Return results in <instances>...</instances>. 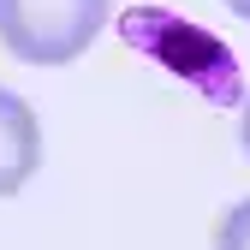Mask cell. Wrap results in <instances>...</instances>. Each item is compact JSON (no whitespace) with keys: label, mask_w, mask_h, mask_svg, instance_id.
Returning a JSON list of instances; mask_svg holds the SVG:
<instances>
[{"label":"cell","mask_w":250,"mask_h":250,"mask_svg":"<svg viewBox=\"0 0 250 250\" xmlns=\"http://www.w3.org/2000/svg\"><path fill=\"white\" fill-rule=\"evenodd\" d=\"M221 6H227L232 18H244V24H250V0H221Z\"/></svg>","instance_id":"cell-5"},{"label":"cell","mask_w":250,"mask_h":250,"mask_svg":"<svg viewBox=\"0 0 250 250\" xmlns=\"http://www.w3.org/2000/svg\"><path fill=\"white\" fill-rule=\"evenodd\" d=\"M119 36L143 60H155L161 72H173L179 83H191L208 107L244 102V72H238L232 48L214 30H203L197 18H185L173 6H125L119 12Z\"/></svg>","instance_id":"cell-1"},{"label":"cell","mask_w":250,"mask_h":250,"mask_svg":"<svg viewBox=\"0 0 250 250\" xmlns=\"http://www.w3.org/2000/svg\"><path fill=\"white\" fill-rule=\"evenodd\" d=\"M214 250H250V197L221 214V227H214Z\"/></svg>","instance_id":"cell-4"},{"label":"cell","mask_w":250,"mask_h":250,"mask_svg":"<svg viewBox=\"0 0 250 250\" xmlns=\"http://www.w3.org/2000/svg\"><path fill=\"white\" fill-rule=\"evenodd\" d=\"M36 167H42V125L24 96L0 83V197H18Z\"/></svg>","instance_id":"cell-3"},{"label":"cell","mask_w":250,"mask_h":250,"mask_svg":"<svg viewBox=\"0 0 250 250\" xmlns=\"http://www.w3.org/2000/svg\"><path fill=\"white\" fill-rule=\"evenodd\" d=\"M113 0H0V42L24 66H66L102 36Z\"/></svg>","instance_id":"cell-2"},{"label":"cell","mask_w":250,"mask_h":250,"mask_svg":"<svg viewBox=\"0 0 250 250\" xmlns=\"http://www.w3.org/2000/svg\"><path fill=\"white\" fill-rule=\"evenodd\" d=\"M244 155H250V89H244Z\"/></svg>","instance_id":"cell-6"}]
</instances>
